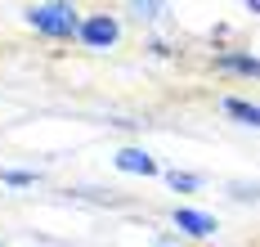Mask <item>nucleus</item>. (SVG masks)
<instances>
[{"label":"nucleus","instance_id":"obj_1","mask_svg":"<svg viewBox=\"0 0 260 247\" xmlns=\"http://www.w3.org/2000/svg\"><path fill=\"white\" fill-rule=\"evenodd\" d=\"M27 23H31L36 32H45V36H58V41H63V36H72V32L81 27V23H77V9H72L68 0H50V5H36V9L27 14Z\"/></svg>","mask_w":260,"mask_h":247},{"label":"nucleus","instance_id":"obj_2","mask_svg":"<svg viewBox=\"0 0 260 247\" xmlns=\"http://www.w3.org/2000/svg\"><path fill=\"white\" fill-rule=\"evenodd\" d=\"M77 36L90 45V50H108L117 36H121V27H117V18H108V14H94V18H85L77 27Z\"/></svg>","mask_w":260,"mask_h":247},{"label":"nucleus","instance_id":"obj_3","mask_svg":"<svg viewBox=\"0 0 260 247\" xmlns=\"http://www.w3.org/2000/svg\"><path fill=\"white\" fill-rule=\"evenodd\" d=\"M175 225H180L184 234H193V238L215 234V216H207V211H188V207H180V211H175Z\"/></svg>","mask_w":260,"mask_h":247},{"label":"nucleus","instance_id":"obj_4","mask_svg":"<svg viewBox=\"0 0 260 247\" xmlns=\"http://www.w3.org/2000/svg\"><path fill=\"white\" fill-rule=\"evenodd\" d=\"M117 166L130 171V175H153L157 171V162L144 153V148H121V153H117Z\"/></svg>","mask_w":260,"mask_h":247},{"label":"nucleus","instance_id":"obj_5","mask_svg":"<svg viewBox=\"0 0 260 247\" xmlns=\"http://www.w3.org/2000/svg\"><path fill=\"white\" fill-rule=\"evenodd\" d=\"M224 112H229V117H238V121H247V126H256V131H260V108H256V104H242V99H224Z\"/></svg>","mask_w":260,"mask_h":247},{"label":"nucleus","instance_id":"obj_6","mask_svg":"<svg viewBox=\"0 0 260 247\" xmlns=\"http://www.w3.org/2000/svg\"><path fill=\"white\" fill-rule=\"evenodd\" d=\"M220 68H229V72H247V77H260V58H247V54H224V58H220Z\"/></svg>","mask_w":260,"mask_h":247},{"label":"nucleus","instance_id":"obj_7","mask_svg":"<svg viewBox=\"0 0 260 247\" xmlns=\"http://www.w3.org/2000/svg\"><path fill=\"white\" fill-rule=\"evenodd\" d=\"M161 5H166V0H130V9H135L139 18H157V14H161Z\"/></svg>","mask_w":260,"mask_h":247},{"label":"nucleus","instance_id":"obj_8","mask_svg":"<svg viewBox=\"0 0 260 247\" xmlns=\"http://www.w3.org/2000/svg\"><path fill=\"white\" fill-rule=\"evenodd\" d=\"M171 180V189H180V193H188V189H198V175H184V171H171L166 175Z\"/></svg>","mask_w":260,"mask_h":247},{"label":"nucleus","instance_id":"obj_9","mask_svg":"<svg viewBox=\"0 0 260 247\" xmlns=\"http://www.w3.org/2000/svg\"><path fill=\"white\" fill-rule=\"evenodd\" d=\"M0 180H5V184H18V189H23V184H36L31 171H0Z\"/></svg>","mask_w":260,"mask_h":247},{"label":"nucleus","instance_id":"obj_10","mask_svg":"<svg viewBox=\"0 0 260 247\" xmlns=\"http://www.w3.org/2000/svg\"><path fill=\"white\" fill-rule=\"evenodd\" d=\"M234 198H260V189L256 184H251V189H247V184H234Z\"/></svg>","mask_w":260,"mask_h":247},{"label":"nucleus","instance_id":"obj_11","mask_svg":"<svg viewBox=\"0 0 260 247\" xmlns=\"http://www.w3.org/2000/svg\"><path fill=\"white\" fill-rule=\"evenodd\" d=\"M247 5H251V9H256V14H260V0H247Z\"/></svg>","mask_w":260,"mask_h":247}]
</instances>
